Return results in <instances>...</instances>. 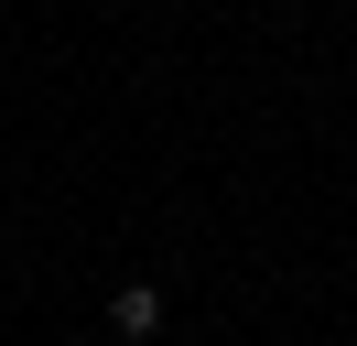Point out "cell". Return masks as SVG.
Returning a JSON list of instances; mask_svg holds the SVG:
<instances>
[{
    "mask_svg": "<svg viewBox=\"0 0 357 346\" xmlns=\"http://www.w3.org/2000/svg\"><path fill=\"white\" fill-rule=\"evenodd\" d=\"M109 324H119V336H152V324H162V292H152V281H119V292H109Z\"/></svg>",
    "mask_w": 357,
    "mask_h": 346,
    "instance_id": "1",
    "label": "cell"
},
{
    "mask_svg": "<svg viewBox=\"0 0 357 346\" xmlns=\"http://www.w3.org/2000/svg\"><path fill=\"white\" fill-rule=\"evenodd\" d=\"M76 346H98V336H76Z\"/></svg>",
    "mask_w": 357,
    "mask_h": 346,
    "instance_id": "2",
    "label": "cell"
}]
</instances>
